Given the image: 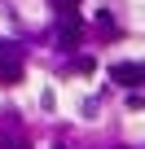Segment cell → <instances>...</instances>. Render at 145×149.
<instances>
[{"label": "cell", "mask_w": 145, "mask_h": 149, "mask_svg": "<svg viewBox=\"0 0 145 149\" xmlns=\"http://www.w3.org/2000/svg\"><path fill=\"white\" fill-rule=\"evenodd\" d=\"M57 40H62V48H75L84 40V18L79 13H62L57 18Z\"/></svg>", "instance_id": "1"}, {"label": "cell", "mask_w": 145, "mask_h": 149, "mask_svg": "<svg viewBox=\"0 0 145 149\" xmlns=\"http://www.w3.org/2000/svg\"><path fill=\"white\" fill-rule=\"evenodd\" d=\"M110 79H114L119 88H141V84H145V61H119V66L110 70Z\"/></svg>", "instance_id": "2"}, {"label": "cell", "mask_w": 145, "mask_h": 149, "mask_svg": "<svg viewBox=\"0 0 145 149\" xmlns=\"http://www.w3.org/2000/svg\"><path fill=\"white\" fill-rule=\"evenodd\" d=\"M18 79H22V61H18V53L9 48V53H0V84L9 88V84H18Z\"/></svg>", "instance_id": "3"}, {"label": "cell", "mask_w": 145, "mask_h": 149, "mask_svg": "<svg viewBox=\"0 0 145 149\" xmlns=\"http://www.w3.org/2000/svg\"><path fill=\"white\" fill-rule=\"evenodd\" d=\"M0 149H31V145H27L22 136H9V132H5V136H0Z\"/></svg>", "instance_id": "4"}, {"label": "cell", "mask_w": 145, "mask_h": 149, "mask_svg": "<svg viewBox=\"0 0 145 149\" xmlns=\"http://www.w3.org/2000/svg\"><path fill=\"white\" fill-rule=\"evenodd\" d=\"M53 5H57V18H62V13H75V9H79V0H53Z\"/></svg>", "instance_id": "5"}, {"label": "cell", "mask_w": 145, "mask_h": 149, "mask_svg": "<svg viewBox=\"0 0 145 149\" xmlns=\"http://www.w3.org/2000/svg\"><path fill=\"white\" fill-rule=\"evenodd\" d=\"M9 48H13V44H5V40H0V53H9Z\"/></svg>", "instance_id": "6"}, {"label": "cell", "mask_w": 145, "mask_h": 149, "mask_svg": "<svg viewBox=\"0 0 145 149\" xmlns=\"http://www.w3.org/2000/svg\"><path fill=\"white\" fill-rule=\"evenodd\" d=\"M57 149H66V145H57Z\"/></svg>", "instance_id": "7"}]
</instances>
